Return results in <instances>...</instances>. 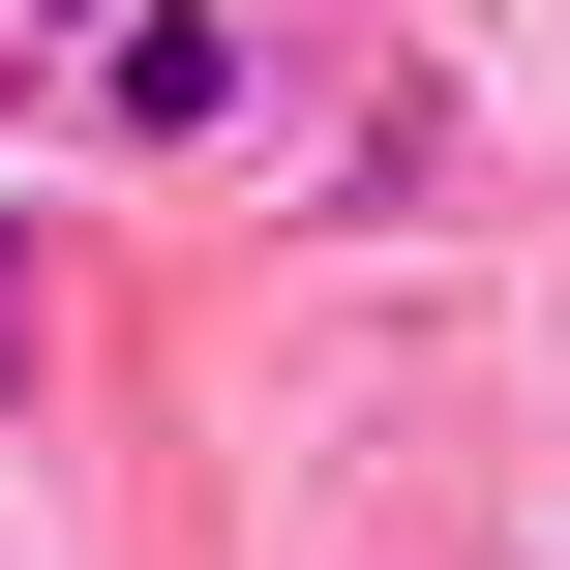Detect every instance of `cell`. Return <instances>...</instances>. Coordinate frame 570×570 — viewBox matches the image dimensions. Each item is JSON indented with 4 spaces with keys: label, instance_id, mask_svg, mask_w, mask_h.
Here are the masks:
<instances>
[{
    "label": "cell",
    "instance_id": "obj_1",
    "mask_svg": "<svg viewBox=\"0 0 570 570\" xmlns=\"http://www.w3.org/2000/svg\"><path fill=\"white\" fill-rule=\"evenodd\" d=\"M60 120H90L120 180H240V150H271V0H120Z\"/></svg>",
    "mask_w": 570,
    "mask_h": 570
},
{
    "label": "cell",
    "instance_id": "obj_2",
    "mask_svg": "<svg viewBox=\"0 0 570 570\" xmlns=\"http://www.w3.org/2000/svg\"><path fill=\"white\" fill-rule=\"evenodd\" d=\"M30 30H120V0H30Z\"/></svg>",
    "mask_w": 570,
    "mask_h": 570
}]
</instances>
